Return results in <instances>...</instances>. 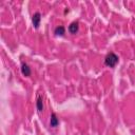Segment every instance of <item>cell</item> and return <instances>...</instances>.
I'll return each mask as SVG.
<instances>
[{
	"label": "cell",
	"instance_id": "obj_3",
	"mask_svg": "<svg viewBox=\"0 0 135 135\" xmlns=\"http://www.w3.org/2000/svg\"><path fill=\"white\" fill-rule=\"evenodd\" d=\"M21 73L23 74V76H25V77H28V76H31V68L28 66V64L27 63H25V62H22V64H21Z\"/></svg>",
	"mask_w": 135,
	"mask_h": 135
},
{
	"label": "cell",
	"instance_id": "obj_7",
	"mask_svg": "<svg viewBox=\"0 0 135 135\" xmlns=\"http://www.w3.org/2000/svg\"><path fill=\"white\" fill-rule=\"evenodd\" d=\"M36 107H37V110H38L39 112H42V111H43V108H44V105H43V101H42V98H41L40 96H38V97H37Z\"/></svg>",
	"mask_w": 135,
	"mask_h": 135
},
{
	"label": "cell",
	"instance_id": "obj_4",
	"mask_svg": "<svg viewBox=\"0 0 135 135\" xmlns=\"http://www.w3.org/2000/svg\"><path fill=\"white\" fill-rule=\"evenodd\" d=\"M78 28H79V23H78V21H73L70 25H69V32L71 33V34H76L77 32H78Z\"/></svg>",
	"mask_w": 135,
	"mask_h": 135
},
{
	"label": "cell",
	"instance_id": "obj_2",
	"mask_svg": "<svg viewBox=\"0 0 135 135\" xmlns=\"http://www.w3.org/2000/svg\"><path fill=\"white\" fill-rule=\"evenodd\" d=\"M40 20H41V14L39 12H35L33 17H32V22L35 28H38L40 25Z\"/></svg>",
	"mask_w": 135,
	"mask_h": 135
},
{
	"label": "cell",
	"instance_id": "obj_5",
	"mask_svg": "<svg viewBox=\"0 0 135 135\" xmlns=\"http://www.w3.org/2000/svg\"><path fill=\"white\" fill-rule=\"evenodd\" d=\"M59 124V120H58V118H57V115L53 112L52 114H51V119H50V126L52 127V128H56L57 126Z\"/></svg>",
	"mask_w": 135,
	"mask_h": 135
},
{
	"label": "cell",
	"instance_id": "obj_6",
	"mask_svg": "<svg viewBox=\"0 0 135 135\" xmlns=\"http://www.w3.org/2000/svg\"><path fill=\"white\" fill-rule=\"evenodd\" d=\"M54 34H55L56 36H64V34H65V28H64V26H62V25L56 26L55 30H54Z\"/></svg>",
	"mask_w": 135,
	"mask_h": 135
},
{
	"label": "cell",
	"instance_id": "obj_1",
	"mask_svg": "<svg viewBox=\"0 0 135 135\" xmlns=\"http://www.w3.org/2000/svg\"><path fill=\"white\" fill-rule=\"evenodd\" d=\"M118 60H119L118 56H117L115 53L111 52V53H109V54L105 56V58H104V64H105L107 66L114 68V66L117 64Z\"/></svg>",
	"mask_w": 135,
	"mask_h": 135
}]
</instances>
